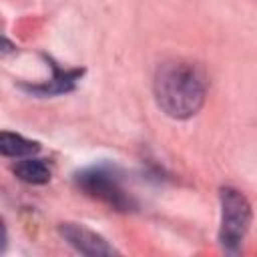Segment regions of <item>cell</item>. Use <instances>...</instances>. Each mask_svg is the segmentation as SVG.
<instances>
[{
  "label": "cell",
  "mask_w": 257,
  "mask_h": 257,
  "mask_svg": "<svg viewBox=\"0 0 257 257\" xmlns=\"http://www.w3.org/2000/svg\"><path fill=\"white\" fill-rule=\"evenodd\" d=\"M153 90L161 110L173 118L193 116L205 100L207 82L203 70L187 60L163 62L155 74Z\"/></svg>",
  "instance_id": "1"
},
{
  "label": "cell",
  "mask_w": 257,
  "mask_h": 257,
  "mask_svg": "<svg viewBox=\"0 0 257 257\" xmlns=\"http://www.w3.org/2000/svg\"><path fill=\"white\" fill-rule=\"evenodd\" d=\"M251 223V205L243 193L221 189V233L219 239L227 251H237Z\"/></svg>",
  "instance_id": "2"
},
{
  "label": "cell",
  "mask_w": 257,
  "mask_h": 257,
  "mask_svg": "<svg viewBox=\"0 0 257 257\" xmlns=\"http://www.w3.org/2000/svg\"><path fill=\"white\" fill-rule=\"evenodd\" d=\"M76 181L88 195H92V197H96V199H100V201H104V203H108L116 209H126L128 207V199H126L124 191L120 189L116 177L110 171L94 167V169H88V171L80 173Z\"/></svg>",
  "instance_id": "3"
},
{
  "label": "cell",
  "mask_w": 257,
  "mask_h": 257,
  "mask_svg": "<svg viewBox=\"0 0 257 257\" xmlns=\"http://www.w3.org/2000/svg\"><path fill=\"white\" fill-rule=\"evenodd\" d=\"M60 233L80 253H86V255H108V253H112V247H108L102 237H98L96 233L84 229L82 225L64 223L60 227Z\"/></svg>",
  "instance_id": "4"
},
{
  "label": "cell",
  "mask_w": 257,
  "mask_h": 257,
  "mask_svg": "<svg viewBox=\"0 0 257 257\" xmlns=\"http://www.w3.org/2000/svg\"><path fill=\"white\" fill-rule=\"evenodd\" d=\"M14 173L20 181L24 183H30V185H42V183H48L50 181V167L46 161L42 159H32V157H24V161L16 163L14 167Z\"/></svg>",
  "instance_id": "5"
},
{
  "label": "cell",
  "mask_w": 257,
  "mask_h": 257,
  "mask_svg": "<svg viewBox=\"0 0 257 257\" xmlns=\"http://www.w3.org/2000/svg\"><path fill=\"white\" fill-rule=\"evenodd\" d=\"M38 149H40L38 143L28 141L20 135H12V133H2L0 135V151L6 157L22 159V157H30V155L38 153Z\"/></svg>",
  "instance_id": "6"
}]
</instances>
